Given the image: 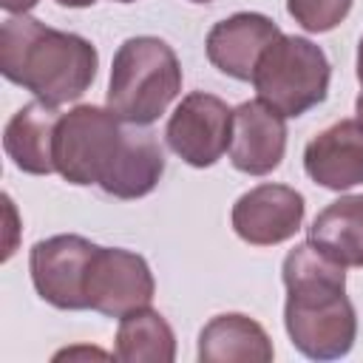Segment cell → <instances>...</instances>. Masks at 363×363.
<instances>
[{
	"mask_svg": "<svg viewBox=\"0 0 363 363\" xmlns=\"http://www.w3.org/2000/svg\"><path fill=\"white\" fill-rule=\"evenodd\" d=\"M343 269L309 241L284 258V326L292 346L312 360H337L354 346L357 315L346 295Z\"/></svg>",
	"mask_w": 363,
	"mask_h": 363,
	"instance_id": "1",
	"label": "cell"
},
{
	"mask_svg": "<svg viewBox=\"0 0 363 363\" xmlns=\"http://www.w3.org/2000/svg\"><path fill=\"white\" fill-rule=\"evenodd\" d=\"M96 45L79 34L28 14H11L0 26V74L48 105L79 99L96 79Z\"/></svg>",
	"mask_w": 363,
	"mask_h": 363,
	"instance_id": "2",
	"label": "cell"
},
{
	"mask_svg": "<svg viewBox=\"0 0 363 363\" xmlns=\"http://www.w3.org/2000/svg\"><path fill=\"white\" fill-rule=\"evenodd\" d=\"M182 91L176 51L150 34L128 37L111 62L108 108L128 125H153Z\"/></svg>",
	"mask_w": 363,
	"mask_h": 363,
	"instance_id": "3",
	"label": "cell"
},
{
	"mask_svg": "<svg viewBox=\"0 0 363 363\" xmlns=\"http://www.w3.org/2000/svg\"><path fill=\"white\" fill-rule=\"evenodd\" d=\"M332 65L320 45L309 37L281 34L261 54L252 85L258 99L272 105L286 119L303 116L309 108L320 105L329 94Z\"/></svg>",
	"mask_w": 363,
	"mask_h": 363,
	"instance_id": "4",
	"label": "cell"
},
{
	"mask_svg": "<svg viewBox=\"0 0 363 363\" xmlns=\"http://www.w3.org/2000/svg\"><path fill=\"white\" fill-rule=\"evenodd\" d=\"M125 125L111 108L77 105L60 116L54 136V167L68 184H102L125 136Z\"/></svg>",
	"mask_w": 363,
	"mask_h": 363,
	"instance_id": "5",
	"label": "cell"
},
{
	"mask_svg": "<svg viewBox=\"0 0 363 363\" xmlns=\"http://www.w3.org/2000/svg\"><path fill=\"white\" fill-rule=\"evenodd\" d=\"M99 247L82 235L65 233L43 238L31 247L28 269L37 295L57 309H88V269Z\"/></svg>",
	"mask_w": 363,
	"mask_h": 363,
	"instance_id": "6",
	"label": "cell"
},
{
	"mask_svg": "<svg viewBox=\"0 0 363 363\" xmlns=\"http://www.w3.org/2000/svg\"><path fill=\"white\" fill-rule=\"evenodd\" d=\"M164 139L167 147L190 167H210L230 150L233 111L221 96L193 91L170 113Z\"/></svg>",
	"mask_w": 363,
	"mask_h": 363,
	"instance_id": "7",
	"label": "cell"
},
{
	"mask_svg": "<svg viewBox=\"0 0 363 363\" xmlns=\"http://www.w3.org/2000/svg\"><path fill=\"white\" fill-rule=\"evenodd\" d=\"M156 292L153 272L139 252L122 247H99L88 269V309L105 318H122L139 306H150Z\"/></svg>",
	"mask_w": 363,
	"mask_h": 363,
	"instance_id": "8",
	"label": "cell"
},
{
	"mask_svg": "<svg viewBox=\"0 0 363 363\" xmlns=\"http://www.w3.org/2000/svg\"><path fill=\"white\" fill-rule=\"evenodd\" d=\"M306 201L295 187L258 184L233 204V230L252 247H272L289 241L303 224Z\"/></svg>",
	"mask_w": 363,
	"mask_h": 363,
	"instance_id": "9",
	"label": "cell"
},
{
	"mask_svg": "<svg viewBox=\"0 0 363 363\" xmlns=\"http://www.w3.org/2000/svg\"><path fill=\"white\" fill-rule=\"evenodd\" d=\"M286 153V116L264 99L241 102L233 111L230 162L247 176L272 173Z\"/></svg>",
	"mask_w": 363,
	"mask_h": 363,
	"instance_id": "10",
	"label": "cell"
},
{
	"mask_svg": "<svg viewBox=\"0 0 363 363\" xmlns=\"http://www.w3.org/2000/svg\"><path fill=\"white\" fill-rule=\"evenodd\" d=\"M281 37V28L275 20L258 11H238L233 17H224L216 23L204 40L207 60L233 79H252L255 65L267 45H272Z\"/></svg>",
	"mask_w": 363,
	"mask_h": 363,
	"instance_id": "11",
	"label": "cell"
},
{
	"mask_svg": "<svg viewBox=\"0 0 363 363\" xmlns=\"http://www.w3.org/2000/svg\"><path fill=\"white\" fill-rule=\"evenodd\" d=\"M303 170L335 193L363 184V122L340 119L312 136L303 147Z\"/></svg>",
	"mask_w": 363,
	"mask_h": 363,
	"instance_id": "12",
	"label": "cell"
},
{
	"mask_svg": "<svg viewBox=\"0 0 363 363\" xmlns=\"http://www.w3.org/2000/svg\"><path fill=\"white\" fill-rule=\"evenodd\" d=\"M57 105H48L43 99H34L23 105L3 130V147L17 170L31 176H48L54 173V136L60 125Z\"/></svg>",
	"mask_w": 363,
	"mask_h": 363,
	"instance_id": "13",
	"label": "cell"
},
{
	"mask_svg": "<svg viewBox=\"0 0 363 363\" xmlns=\"http://www.w3.org/2000/svg\"><path fill=\"white\" fill-rule=\"evenodd\" d=\"M162 173L164 153L159 139L145 125H125L122 147L99 187L113 199H142L159 184Z\"/></svg>",
	"mask_w": 363,
	"mask_h": 363,
	"instance_id": "14",
	"label": "cell"
},
{
	"mask_svg": "<svg viewBox=\"0 0 363 363\" xmlns=\"http://www.w3.org/2000/svg\"><path fill=\"white\" fill-rule=\"evenodd\" d=\"M275 354L272 340L267 329L241 315V312H224L204 323L199 332V360L201 363H269Z\"/></svg>",
	"mask_w": 363,
	"mask_h": 363,
	"instance_id": "15",
	"label": "cell"
},
{
	"mask_svg": "<svg viewBox=\"0 0 363 363\" xmlns=\"http://www.w3.org/2000/svg\"><path fill=\"white\" fill-rule=\"evenodd\" d=\"M309 244L343 267H363V196L326 204L309 227Z\"/></svg>",
	"mask_w": 363,
	"mask_h": 363,
	"instance_id": "16",
	"label": "cell"
},
{
	"mask_svg": "<svg viewBox=\"0 0 363 363\" xmlns=\"http://www.w3.org/2000/svg\"><path fill=\"white\" fill-rule=\"evenodd\" d=\"M113 354L122 363H173L176 335L156 309L139 306L119 318Z\"/></svg>",
	"mask_w": 363,
	"mask_h": 363,
	"instance_id": "17",
	"label": "cell"
},
{
	"mask_svg": "<svg viewBox=\"0 0 363 363\" xmlns=\"http://www.w3.org/2000/svg\"><path fill=\"white\" fill-rule=\"evenodd\" d=\"M286 11L301 28L323 34L346 20V14L352 11V0H286Z\"/></svg>",
	"mask_w": 363,
	"mask_h": 363,
	"instance_id": "18",
	"label": "cell"
},
{
	"mask_svg": "<svg viewBox=\"0 0 363 363\" xmlns=\"http://www.w3.org/2000/svg\"><path fill=\"white\" fill-rule=\"evenodd\" d=\"M40 0H0V6L9 11V14H28Z\"/></svg>",
	"mask_w": 363,
	"mask_h": 363,
	"instance_id": "19",
	"label": "cell"
},
{
	"mask_svg": "<svg viewBox=\"0 0 363 363\" xmlns=\"http://www.w3.org/2000/svg\"><path fill=\"white\" fill-rule=\"evenodd\" d=\"M54 3L57 6H65V9H88L96 0H54ZM113 3H136V0H113Z\"/></svg>",
	"mask_w": 363,
	"mask_h": 363,
	"instance_id": "20",
	"label": "cell"
},
{
	"mask_svg": "<svg viewBox=\"0 0 363 363\" xmlns=\"http://www.w3.org/2000/svg\"><path fill=\"white\" fill-rule=\"evenodd\" d=\"M357 82L363 88V37H360V45H357Z\"/></svg>",
	"mask_w": 363,
	"mask_h": 363,
	"instance_id": "21",
	"label": "cell"
},
{
	"mask_svg": "<svg viewBox=\"0 0 363 363\" xmlns=\"http://www.w3.org/2000/svg\"><path fill=\"white\" fill-rule=\"evenodd\" d=\"M354 111H357V119L363 122V91H360V96H357V102H354Z\"/></svg>",
	"mask_w": 363,
	"mask_h": 363,
	"instance_id": "22",
	"label": "cell"
},
{
	"mask_svg": "<svg viewBox=\"0 0 363 363\" xmlns=\"http://www.w3.org/2000/svg\"><path fill=\"white\" fill-rule=\"evenodd\" d=\"M190 3H210V0H190Z\"/></svg>",
	"mask_w": 363,
	"mask_h": 363,
	"instance_id": "23",
	"label": "cell"
}]
</instances>
